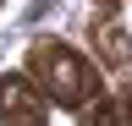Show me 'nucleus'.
<instances>
[{"instance_id": "obj_1", "label": "nucleus", "mask_w": 132, "mask_h": 126, "mask_svg": "<svg viewBox=\"0 0 132 126\" xmlns=\"http://www.w3.org/2000/svg\"><path fill=\"white\" fill-rule=\"evenodd\" d=\"M28 82L44 93L50 104H66V110H88L99 99V71L82 60L72 44H61V38H39L28 50Z\"/></svg>"}, {"instance_id": "obj_2", "label": "nucleus", "mask_w": 132, "mask_h": 126, "mask_svg": "<svg viewBox=\"0 0 132 126\" xmlns=\"http://www.w3.org/2000/svg\"><path fill=\"white\" fill-rule=\"evenodd\" d=\"M0 126H44V93L28 77H0Z\"/></svg>"}, {"instance_id": "obj_3", "label": "nucleus", "mask_w": 132, "mask_h": 126, "mask_svg": "<svg viewBox=\"0 0 132 126\" xmlns=\"http://www.w3.org/2000/svg\"><path fill=\"white\" fill-rule=\"evenodd\" d=\"M94 44H99V60H105V66H127L132 60V38L116 27V17H99L94 22Z\"/></svg>"}, {"instance_id": "obj_4", "label": "nucleus", "mask_w": 132, "mask_h": 126, "mask_svg": "<svg viewBox=\"0 0 132 126\" xmlns=\"http://www.w3.org/2000/svg\"><path fill=\"white\" fill-rule=\"evenodd\" d=\"M82 126H121V104L99 93V99L88 104V121H82Z\"/></svg>"}, {"instance_id": "obj_5", "label": "nucleus", "mask_w": 132, "mask_h": 126, "mask_svg": "<svg viewBox=\"0 0 132 126\" xmlns=\"http://www.w3.org/2000/svg\"><path fill=\"white\" fill-rule=\"evenodd\" d=\"M127 121H132V88H127Z\"/></svg>"}]
</instances>
